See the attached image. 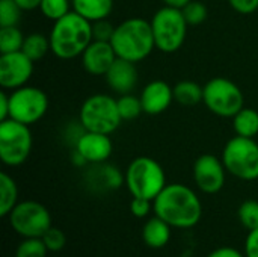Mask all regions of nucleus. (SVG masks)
I'll return each instance as SVG.
<instances>
[{
	"label": "nucleus",
	"mask_w": 258,
	"mask_h": 257,
	"mask_svg": "<svg viewBox=\"0 0 258 257\" xmlns=\"http://www.w3.org/2000/svg\"><path fill=\"white\" fill-rule=\"evenodd\" d=\"M141 101L144 112L148 115H160L174 101V88L165 80L150 82L141 92Z\"/></svg>",
	"instance_id": "obj_17"
},
{
	"label": "nucleus",
	"mask_w": 258,
	"mask_h": 257,
	"mask_svg": "<svg viewBox=\"0 0 258 257\" xmlns=\"http://www.w3.org/2000/svg\"><path fill=\"white\" fill-rule=\"evenodd\" d=\"M118 58L130 62H141L156 48L151 21L144 18H128L119 23L110 41Z\"/></svg>",
	"instance_id": "obj_3"
},
{
	"label": "nucleus",
	"mask_w": 258,
	"mask_h": 257,
	"mask_svg": "<svg viewBox=\"0 0 258 257\" xmlns=\"http://www.w3.org/2000/svg\"><path fill=\"white\" fill-rule=\"evenodd\" d=\"M190 0H163L165 6H171V8H177V9H183Z\"/></svg>",
	"instance_id": "obj_40"
},
{
	"label": "nucleus",
	"mask_w": 258,
	"mask_h": 257,
	"mask_svg": "<svg viewBox=\"0 0 258 257\" xmlns=\"http://www.w3.org/2000/svg\"><path fill=\"white\" fill-rule=\"evenodd\" d=\"M116 58L118 56L110 42L92 39L82 53V65L91 76H106Z\"/></svg>",
	"instance_id": "obj_14"
},
{
	"label": "nucleus",
	"mask_w": 258,
	"mask_h": 257,
	"mask_svg": "<svg viewBox=\"0 0 258 257\" xmlns=\"http://www.w3.org/2000/svg\"><path fill=\"white\" fill-rule=\"evenodd\" d=\"M9 111H11L9 94L3 89L0 92V121H5V120L9 118Z\"/></svg>",
	"instance_id": "obj_37"
},
{
	"label": "nucleus",
	"mask_w": 258,
	"mask_h": 257,
	"mask_svg": "<svg viewBox=\"0 0 258 257\" xmlns=\"http://www.w3.org/2000/svg\"><path fill=\"white\" fill-rule=\"evenodd\" d=\"M187 21L181 9L163 6L151 18L156 48L163 53H175L181 48L187 33Z\"/></svg>",
	"instance_id": "obj_6"
},
{
	"label": "nucleus",
	"mask_w": 258,
	"mask_h": 257,
	"mask_svg": "<svg viewBox=\"0 0 258 257\" xmlns=\"http://www.w3.org/2000/svg\"><path fill=\"white\" fill-rule=\"evenodd\" d=\"M41 239L44 241L47 250H48V251H53V253L60 251V250L65 247V244H67L65 233H63L62 230L56 229V227H50V229L41 236Z\"/></svg>",
	"instance_id": "obj_32"
},
{
	"label": "nucleus",
	"mask_w": 258,
	"mask_h": 257,
	"mask_svg": "<svg viewBox=\"0 0 258 257\" xmlns=\"http://www.w3.org/2000/svg\"><path fill=\"white\" fill-rule=\"evenodd\" d=\"M116 26H113L110 21L106 20H98L92 23V39L94 41H104V42H110L113 38Z\"/></svg>",
	"instance_id": "obj_33"
},
{
	"label": "nucleus",
	"mask_w": 258,
	"mask_h": 257,
	"mask_svg": "<svg viewBox=\"0 0 258 257\" xmlns=\"http://www.w3.org/2000/svg\"><path fill=\"white\" fill-rule=\"evenodd\" d=\"M18 203V188L15 180L5 171L0 173V217H8Z\"/></svg>",
	"instance_id": "obj_23"
},
{
	"label": "nucleus",
	"mask_w": 258,
	"mask_h": 257,
	"mask_svg": "<svg viewBox=\"0 0 258 257\" xmlns=\"http://www.w3.org/2000/svg\"><path fill=\"white\" fill-rule=\"evenodd\" d=\"M30 126L8 118L0 121V159L8 167L24 164L32 151Z\"/></svg>",
	"instance_id": "obj_9"
},
{
	"label": "nucleus",
	"mask_w": 258,
	"mask_h": 257,
	"mask_svg": "<svg viewBox=\"0 0 258 257\" xmlns=\"http://www.w3.org/2000/svg\"><path fill=\"white\" fill-rule=\"evenodd\" d=\"M24 35L17 26L0 27V55L20 52L24 44Z\"/></svg>",
	"instance_id": "obj_25"
},
{
	"label": "nucleus",
	"mask_w": 258,
	"mask_h": 257,
	"mask_svg": "<svg viewBox=\"0 0 258 257\" xmlns=\"http://www.w3.org/2000/svg\"><path fill=\"white\" fill-rule=\"evenodd\" d=\"M79 120L88 132L110 135L122 123L116 98L107 94H94L88 97L79 112Z\"/></svg>",
	"instance_id": "obj_5"
},
{
	"label": "nucleus",
	"mask_w": 258,
	"mask_h": 257,
	"mask_svg": "<svg viewBox=\"0 0 258 257\" xmlns=\"http://www.w3.org/2000/svg\"><path fill=\"white\" fill-rule=\"evenodd\" d=\"M71 8H73L71 0H42L39 5L41 14L51 21H57L67 14H70Z\"/></svg>",
	"instance_id": "obj_27"
},
{
	"label": "nucleus",
	"mask_w": 258,
	"mask_h": 257,
	"mask_svg": "<svg viewBox=\"0 0 258 257\" xmlns=\"http://www.w3.org/2000/svg\"><path fill=\"white\" fill-rule=\"evenodd\" d=\"M18 3V6L23 9V11H33V9H39V5L42 0H15Z\"/></svg>",
	"instance_id": "obj_39"
},
{
	"label": "nucleus",
	"mask_w": 258,
	"mask_h": 257,
	"mask_svg": "<svg viewBox=\"0 0 258 257\" xmlns=\"http://www.w3.org/2000/svg\"><path fill=\"white\" fill-rule=\"evenodd\" d=\"M174 101L183 106H195L203 101L204 86L194 80H181L174 86Z\"/></svg>",
	"instance_id": "obj_21"
},
{
	"label": "nucleus",
	"mask_w": 258,
	"mask_h": 257,
	"mask_svg": "<svg viewBox=\"0 0 258 257\" xmlns=\"http://www.w3.org/2000/svg\"><path fill=\"white\" fill-rule=\"evenodd\" d=\"M203 103L212 114L222 118H233L242 108H245L242 89L225 77L210 79L204 85Z\"/></svg>",
	"instance_id": "obj_8"
},
{
	"label": "nucleus",
	"mask_w": 258,
	"mask_h": 257,
	"mask_svg": "<svg viewBox=\"0 0 258 257\" xmlns=\"http://www.w3.org/2000/svg\"><path fill=\"white\" fill-rule=\"evenodd\" d=\"M227 168L215 155H201L194 164V180L204 194H218L225 185Z\"/></svg>",
	"instance_id": "obj_13"
},
{
	"label": "nucleus",
	"mask_w": 258,
	"mask_h": 257,
	"mask_svg": "<svg viewBox=\"0 0 258 257\" xmlns=\"http://www.w3.org/2000/svg\"><path fill=\"white\" fill-rule=\"evenodd\" d=\"M144 242L151 248H162L171 239V226L160 217L150 218L142 230Z\"/></svg>",
	"instance_id": "obj_19"
},
{
	"label": "nucleus",
	"mask_w": 258,
	"mask_h": 257,
	"mask_svg": "<svg viewBox=\"0 0 258 257\" xmlns=\"http://www.w3.org/2000/svg\"><path fill=\"white\" fill-rule=\"evenodd\" d=\"M245 256L258 257V229L249 230V235L245 242Z\"/></svg>",
	"instance_id": "obj_36"
},
{
	"label": "nucleus",
	"mask_w": 258,
	"mask_h": 257,
	"mask_svg": "<svg viewBox=\"0 0 258 257\" xmlns=\"http://www.w3.org/2000/svg\"><path fill=\"white\" fill-rule=\"evenodd\" d=\"M221 159L231 176L245 182L258 179V142L254 138L236 135L225 144Z\"/></svg>",
	"instance_id": "obj_7"
},
{
	"label": "nucleus",
	"mask_w": 258,
	"mask_h": 257,
	"mask_svg": "<svg viewBox=\"0 0 258 257\" xmlns=\"http://www.w3.org/2000/svg\"><path fill=\"white\" fill-rule=\"evenodd\" d=\"M9 105V118L20 121L26 126H32L47 114L48 97L42 89L24 85L18 89L11 91Z\"/></svg>",
	"instance_id": "obj_10"
},
{
	"label": "nucleus",
	"mask_w": 258,
	"mask_h": 257,
	"mask_svg": "<svg viewBox=\"0 0 258 257\" xmlns=\"http://www.w3.org/2000/svg\"><path fill=\"white\" fill-rule=\"evenodd\" d=\"M186 21L189 26H200L206 21L207 18V6L203 2H197V0H190L183 9H181Z\"/></svg>",
	"instance_id": "obj_30"
},
{
	"label": "nucleus",
	"mask_w": 258,
	"mask_h": 257,
	"mask_svg": "<svg viewBox=\"0 0 258 257\" xmlns=\"http://www.w3.org/2000/svg\"><path fill=\"white\" fill-rule=\"evenodd\" d=\"M51 53L63 61L82 56L92 41V23L71 11L54 21L50 32Z\"/></svg>",
	"instance_id": "obj_2"
},
{
	"label": "nucleus",
	"mask_w": 258,
	"mask_h": 257,
	"mask_svg": "<svg viewBox=\"0 0 258 257\" xmlns=\"http://www.w3.org/2000/svg\"><path fill=\"white\" fill-rule=\"evenodd\" d=\"M85 183L94 192H110L125 183V179L115 165L101 162L92 164L88 168L85 173Z\"/></svg>",
	"instance_id": "obj_15"
},
{
	"label": "nucleus",
	"mask_w": 258,
	"mask_h": 257,
	"mask_svg": "<svg viewBox=\"0 0 258 257\" xmlns=\"http://www.w3.org/2000/svg\"><path fill=\"white\" fill-rule=\"evenodd\" d=\"M151 209H154V204L151 200H147V198L133 197V200L130 203V212L136 218H145L151 212Z\"/></svg>",
	"instance_id": "obj_34"
},
{
	"label": "nucleus",
	"mask_w": 258,
	"mask_h": 257,
	"mask_svg": "<svg viewBox=\"0 0 258 257\" xmlns=\"http://www.w3.org/2000/svg\"><path fill=\"white\" fill-rule=\"evenodd\" d=\"M207 257H246L243 256L239 250L233 248V247H221L215 251H212Z\"/></svg>",
	"instance_id": "obj_38"
},
{
	"label": "nucleus",
	"mask_w": 258,
	"mask_h": 257,
	"mask_svg": "<svg viewBox=\"0 0 258 257\" xmlns=\"http://www.w3.org/2000/svg\"><path fill=\"white\" fill-rule=\"evenodd\" d=\"M33 64L21 50L0 55V86L5 91H14L27 85L33 74Z\"/></svg>",
	"instance_id": "obj_12"
},
{
	"label": "nucleus",
	"mask_w": 258,
	"mask_h": 257,
	"mask_svg": "<svg viewBox=\"0 0 258 257\" xmlns=\"http://www.w3.org/2000/svg\"><path fill=\"white\" fill-rule=\"evenodd\" d=\"M48 253L41 238H26L17 248L15 257H45Z\"/></svg>",
	"instance_id": "obj_29"
},
{
	"label": "nucleus",
	"mask_w": 258,
	"mask_h": 257,
	"mask_svg": "<svg viewBox=\"0 0 258 257\" xmlns=\"http://www.w3.org/2000/svg\"><path fill=\"white\" fill-rule=\"evenodd\" d=\"M71 3L73 11L91 23L106 20L113 9V0H71Z\"/></svg>",
	"instance_id": "obj_20"
},
{
	"label": "nucleus",
	"mask_w": 258,
	"mask_h": 257,
	"mask_svg": "<svg viewBox=\"0 0 258 257\" xmlns=\"http://www.w3.org/2000/svg\"><path fill=\"white\" fill-rule=\"evenodd\" d=\"M231 8L243 15L252 14L258 9V0H228Z\"/></svg>",
	"instance_id": "obj_35"
},
{
	"label": "nucleus",
	"mask_w": 258,
	"mask_h": 257,
	"mask_svg": "<svg viewBox=\"0 0 258 257\" xmlns=\"http://www.w3.org/2000/svg\"><path fill=\"white\" fill-rule=\"evenodd\" d=\"M74 148L85 158V161L89 165H92V164L107 162V159L112 155L113 144L109 135L86 130L82 135V138L77 141Z\"/></svg>",
	"instance_id": "obj_16"
},
{
	"label": "nucleus",
	"mask_w": 258,
	"mask_h": 257,
	"mask_svg": "<svg viewBox=\"0 0 258 257\" xmlns=\"http://www.w3.org/2000/svg\"><path fill=\"white\" fill-rule=\"evenodd\" d=\"M240 223L248 229H258V201L257 200H246L240 204L237 211Z\"/></svg>",
	"instance_id": "obj_31"
},
{
	"label": "nucleus",
	"mask_w": 258,
	"mask_h": 257,
	"mask_svg": "<svg viewBox=\"0 0 258 257\" xmlns=\"http://www.w3.org/2000/svg\"><path fill=\"white\" fill-rule=\"evenodd\" d=\"M116 103H118V111H119L122 121L136 120L144 112L141 97H136L132 92L119 95V98H116Z\"/></svg>",
	"instance_id": "obj_26"
},
{
	"label": "nucleus",
	"mask_w": 258,
	"mask_h": 257,
	"mask_svg": "<svg viewBox=\"0 0 258 257\" xmlns=\"http://www.w3.org/2000/svg\"><path fill=\"white\" fill-rule=\"evenodd\" d=\"M153 204L156 215L175 229H190L200 223L203 215V204L198 195L181 183L166 185Z\"/></svg>",
	"instance_id": "obj_1"
},
{
	"label": "nucleus",
	"mask_w": 258,
	"mask_h": 257,
	"mask_svg": "<svg viewBox=\"0 0 258 257\" xmlns=\"http://www.w3.org/2000/svg\"><path fill=\"white\" fill-rule=\"evenodd\" d=\"M23 9L15 0H0V27L17 26L21 20Z\"/></svg>",
	"instance_id": "obj_28"
},
{
	"label": "nucleus",
	"mask_w": 258,
	"mask_h": 257,
	"mask_svg": "<svg viewBox=\"0 0 258 257\" xmlns=\"http://www.w3.org/2000/svg\"><path fill=\"white\" fill-rule=\"evenodd\" d=\"M233 129L237 136L255 138L258 135V112L252 108H242L233 117Z\"/></svg>",
	"instance_id": "obj_22"
},
{
	"label": "nucleus",
	"mask_w": 258,
	"mask_h": 257,
	"mask_svg": "<svg viewBox=\"0 0 258 257\" xmlns=\"http://www.w3.org/2000/svg\"><path fill=\"white\" fill-rule=\"evenodd\" d=\"M125 186L132 197L147 198L154 201L166 186V176L162 165L148 156L133 159L124 174Z\"/></svg>",
	"instance_id": "obj_4"
},
{
	"label": "nucleus",
	"mask_w": 258,
	"mask_h": 257,
	"mask_svg": "<svg viewBox=\"0 0 258 257\" xmlns=\"http://www.w3.org/2000/svg\"><path fill=\"white\" fill-rule=\"evenodd\" d=\"M21 52L26 53L33 62L42 59L48 52H51V47H50V36H47V35H44V33H39V32L29 33V35L24 38V44H23Z\"/></svg>",
	"instance_id": "obj_24"
},
{
	"label": "nucleus",
	"mask_w": 258,
	"mask_h": 257,
	"mask_svg": "<svg viewBox=\"0 0 258 257\" xmlns=\"http://www.w3.org/2000/svg\"><path fill=\"white\" fill-rule=\"evenodd\" d=\"M106 82L116 94H128L138 83V68L135 62L122 58H116L109 71L106 73Z\"/></svg>",
	"instance_id": "obj_18"
},
{
	"label": "nucleus",
	"mask_w": 258,
	"mask_h": 257,
	"mask_svg": "<svg viewBox=\"0 0 258 257\" xmlns=\"http://www.w3.org/2000/svg\"><path fill=\"white\" fill-rule=\"evenodd\" d=\"M8 217L12 229L23 238H41L51 227L48 209L33 200L17 203Z\"/></svg>",
	"instance_id": "obj_11"
}]
</instances>
